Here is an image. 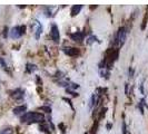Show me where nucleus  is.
<instances>
[{
	"instance_id": "f03ea898",
	"label": "nucleus",
	"mask_w": 148,
	"mask_h": 134,
	"mask_svg": "<svg viewBox=\"0 0 148 134\" xmlns=\"http://www.w3.org/2000/svg\"><path fill=\"white\" fill-rule=\"evenodd\" d=\"M126 38H127V29L125 27H121V28H119L118 32L116 35L115 44H117L118 46H123V45L125 44Z\"/></svg>"
},
{
	"instance_id": "f8f14e48",
	"label": "nucleus",
	"mask_w": 148,
	"mask_h": 134,
	"mask_svg": "<svg viewBox=\"0 0 148 134\" xmlns=\"http://www.w3.org/2000/svg\"><path fill=\"white\" fill-rule=\"evenodd\" d=\"M36 69H37L36 65H32V64H27V72H28V73H32V72H35Z\"/></svg>"
},
{
	"instance_id": "39448f33",
	"label": "nucleus",
	"mask_w": 148,
	"mask_h": 134,
	"mask_svg": "<svg viewBox=\"0 0 148 134\" xmlns=\"http://www.w3.org/2000/svg\"><path fill=\"white\" fill-rule=\"evenodd\" d=\"M25 96V92L21 88H17L14 92H11V97L15 98L16 101H20Z\"/></svg>"
},
{
	"instance_id": "f257e3e1",
	"label": "nucleus",
	"mask_w": 148,
	"mask_h": 134,
	"mask_svg": "<svg viewBox=\"0 0 148 134\" xmlns=\"http://www.w3.org/2000/svg\"><path fill=\"white\" fill-rule=\"evenodd\" d=\"M21 122L22 123H44L45 121V116L40 113H37V112H28L26 114H23L21 116Z\"/></svg>"
},
{
	"instance_id": "9b49d317",
	"label": "nucleus",
	"mask_w": 148,
	"mask_h": 134,
	"mask_svg": "<svg viewBox=\"0 0 148 134\" xmlns=\"http://www.w3.org/2000/svg\"><path fill=\"white\" fill-rule=\"evenodd\" d=\"M39 128H40V131H42V132H45V133H47V134L51 133V132H50V128H49V126H48L46 123H42V124L39 126Z\"/></svg>"
},
{
	"instance_id": "20e7f679",
	"label": "nucleus",
	"mask_w": 148,
	"mask_h": 134,
	"mask_svg": "<svg viewBox=\"0 0 148 134\" xmlns=\"http://www.w3.org/2000/svg\"><path fill=\"white\" fill-rule=\"evenodd\" d=\"M50 36H51L52 40H53L55 43H58V41H59V39H60L59 29H58V27H57L56 25H52L51 31H50Z\"/></svg>"
},
{
	"instance_id": "ddd939ff",
	"label": "nucleus",
	"mask_w": 148,
	"mask_h": 134,
	"mask_svg": "<svg viewBox=\"0 0 148 134\" xmlns=\"http://www.w3.org/2000/svg\"><path fill=\"white\" fill-rule=\"evenodd\" d=\"M0 134H14V130L11 127H7V128H3L2 131H0Z\"/></svg>"
},
{
	"instance_id": "1a4fd4ad",
	"label": "nucleus",
	"mask_w": 148,
	"mask_h": 134,
	"mask_svg": "<svg viewBox=\"0 0 148 134\" xmlns=\"http://www.w3.org/2000/svg\"><path fill=\"white\" fill-rule=\"evenodd\" d=\"M27 110V106L26 105H21V106H17L14 108V114L15 115H19V114H21L23 112H26Z\"/></svg>"
},
{
	"instance_id": "dca6fc26",
	"label": "nucleus",
	"mask_w": 148,
	"mask_h": 134,
	"mask_svg": "<svg viewBox=\"0 0 148 134\" xmlns=\"http://www.w3.org/2000/svg\"><path fill=\"white\" fill-rule=\"evenodd\" d=\"M0 64H1V65H2V66H3V68H5V69H6V70H8L7 65H6V64H5V60L2 59V58H1V59H0Z\"/></svg>"
},
{
	"instance_id": "7ed1b4c3",
	"label": "nucleus",
	"mask_w": 148,
	"mask_h": 134,
	"mask_svg": "<svg viewBox=\"0 0 148 134\" xmlns=\"http://www.w3.org/2000/svg\"><path fill=\"white\" fill-rule=\"evenodd\" d=\"M25 31H26V26H16L10 31V37L12 39H18L25 34Z\"/></svg>"
},
{
	"instance_id": "0eeeda50",
	"label": "nucleus",
	"mask_w": 148,
	"mask_h": 134,
	"mask_svg": "<svg viewBox=\"0 0 148 134\" xmlns=\"http://www.w3.org/2000/svg\"><path fill=\"white\" fill-rule=\"evenodd\" d=\"M64 52H66L68 56H71V57L77 56L79 54V50L77 48H74V47H65L64 48Z\"/></svg>"
},
{
	"instance_id": "2eb2a0df",
	"label": "nucleus",
	"mask_w": 148,
	"mask_h": 134,
	"mask_svg": "<svg viewBox=\"0 0 148 134\" xmlns=\"http://www.w3.org/2000/svg\"><path fill=\"white\" fill-rule=\"evenodd\" d=\"M123 134H127V130H126V123L123 122Z\"/></svg>"
},
{
	"instance_id": "4468645a",
	"label": "nucleus",
	"mask_w": 148,
	"mask_h": 134,
	"mask_svg": "<svg viewBox=\"0 0 148 134\" xmlns=\"http://www.w3.org/2000/svg\"><path fill=\"white\" fill-rule=\"evenodd\" d=\"M94 41H99V40H98V39H97L95 36H91V37L88 39V41H87V43H88V44H92Z\"/></svg>"
},
{
	"instance_id": "6e6552de",
	"label": "nucleus",
	"mask_w": 148,
	"mask_h": 134,
	"mask_svg": "<svg viewBox=\"0 0 148 134\" xmlns=\"http://www.w3.org/2000/svg\"><path fill=\"white\" fill-rule=\"evenodd\" d=\"M82 9V5H75V6H73L71 10H70V14H71V16L74 17V16L78 15V14L80 12Z\"/></svg>"
},
{
	"instance_id": "423d86ee",
	"label": "nucleus",
	"mask_w": 148,
	"mask_h": 134,
	"mask_svg": "<svg viewBox=\"0 0 148 134\" xmlns=\"http://www.w3.org/2000/svg\"><path fill=\"white\" fill-rule=\"evenodd\" d=\"M84 37H85V34L82 32V31H76V32L70 35V38L74 41H78V43H82V40H84Z\"/></svg>"
},
{
	"instance_id": "9d476101",
	"label": "nucleus",
	"mask_w": 148,
	"mask_h": 134,
	"mask_svg": "<svg viewBox=\"0 0 148 134\" xmlns=\"http://www.w3.org/2000/svg\"><path fill=\"white\" fill-rule=\"evenodd\" d=\"M41 32H42V26L39 23V21H36V34H35L36 39H39Z\"/></svg>"
}]
</instances>
